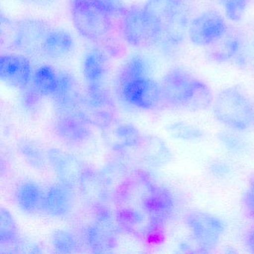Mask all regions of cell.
I'll return each mask as SVG.
<instances>
[{
  "mask_svg": "<svg viewBox=\"0 0 254 254\" xmlns=\"http://www.w3.org/2000/svg\"><path fill=\"white\" fill-rule=\"evenodd\" d=\"M50 29L45 22L38 19L19 20L13 28L12 47L24 56L41 53V46Z\"/></svg>",
  "mask_w": 254,
  "mask_h": 254,
  "instance_id": "cell-9",
  "label": "cell"
},
{
  "mask_svg": "<svg viewBox=\"0 0 254 254\" xmlns=\"http://www.w3.org/2000/svg\"><path fill=\"white\" fill-rule=\"evenodd\" d=\"M30 61L24 55L5 53L0 57V78L5 84L24 90L33 76Z\"/></svg>",
  "mask_w": 254,
  "mask_h": 254,
  "instance_id": "cell-10",
  "label": "cell"
},
{
  "mask_svg": "<svg viewBox=\"0 0 254 254\" xmlns=\"http://www.w3.org/2000/svg\"><path fill=\"white\" fill-rule=\"evenodd\" d=\"M75 197L69 186L54 184L44 191L42 211L56 218L66 216L72 212Z\"/></svg>",
  "mask_w": 254,
  "mask_h": 254,
  "instance_id": "cell-11",
  "label": "cell"
},
{
  "mask_svg": "<svg viewBox=\"0 0 254 254\" xmlns=\"http://www.w3.org/2000/svg\"><path fill=\"white\" fill-rule=\"evenodd\" d=\"M19 151L25 160L35 169H43L45 166L47 157L42 150L34 142L22 141L19 144Z\"/></svg>",
  "mask_w": 254,
  "mask_h": 254,
  "instance_id": "cell-23",
  "label": "cell"
},
{
  "mask_svg": "<svg viewBox=\"0 0 254 254\" xmlns=\"http://www.w3.org/2000/svg\"><path fill=\"white\" fill-rule=\"evenodd\" d=\"M0 241L2 245H9L17 243L20 240L18 227L14 218L7 209H2L1 214Z\"/></svg>",
  "mask_w": 254,
  "mask_h": 254,
  "instance_id": "cell-22",
  "label": "cell"
},
{
  "mask_svg": "<svg viewBox=\"0 0 254 254\" xmlns=\"http://www.w3.org/2000/svg\"><path fill=\"white\" fill-rule=\"evenodd\" d=\"M93 2L99 9L112 17L122 15L126 9L123 6V0H93Z\"/></svg>",
  "mask_w": 254,
  "mask_h": 254,
  "instance_id": "cell-29",
  "label": "cell"
},
{
  "mask_svg": "<svg viewBox=\"0 0 254 254\" xmlns=\"http://www.w3.org/2000/svg\"><path fill=\"white\" fill-rule=\"evenodd\" d=\"M143 7L161 29L159 47L166 54L176 51L188 32L190 13L187 0H148Z\"/></svg>",
  "mask_w": 254,
  "mask_h": 254,
  "instance_id": "cell-1",
  "label": "cell"
},
{
  "mask_svg": "<svg viewBox=\"0 0 254 254\" xmlns=\"http://www.w3.org/2000/svg\"><path fill=\"white\" fill-rule=\"evenodd\" d=\"M228 31L224 16L215 10H207L190 20L187 37L193 45L208 48Z\"/></svg>",
  "mask_w": 254,
  "mask_h": 254,
  "instance_id": "cell-6",
  "label": "cell"
},
{
  "mask_svg": "<svg viewBox=\"0 0 254 254\" xmlns=\"http://www.w3.org/2000/svg\"><path fill=\"white\" fill-rule=\"evenodd\" d=\"M245 244H246L247 248L251 253L254 254V224L247 230L245 234Z\"/></svg>",
  "mask_w": 254,
  "mask_h": 254,
  "instance_id": "cell-33",
  "label": "cell"
},
{
  "mask_svg": "<svg viewBox=\"0 0 254 254\" xmlns=\"http://www.w3.org/2000/svg\"><path fill=\"white\" fill-rule=\"evenodd\" d=\"M63 114L56 123V129L59 136L72 144L85 140L89 135V130L84 119L69 115V111H64Z\"/></svg>",
  "mask_w": 254,
  "mask_h": 254,
  "instance_id": "cell-18",
  "label": "cell"
},
{
  "mask_svg": "<svg viewBox=\"0 0 254 254\" xmlns=\"http://www.w3.org/2000/svg\"><path fill=\"white\" fill-rule=\"evenodd\" d=\"M214 117L221 124L235 130L254 128V106L237 87L220 91L212 103Z\"/></svg>",
  "mask_w": 254,
  "mask_h": 254,
  "instance_id": "cell-2",
  "label": "cell"
},
{
  "mask_svg": "<svg viewBox=\"0 0 254 254\" xmlns=\"http://www.w3.org/2000/svg\"><path fill=\"white\" fill-rule=\"evenodd\" d=\"M219 139L226 148L229 151L235 152L243 151L245 148V143L243 139L236 133L230 132H223L220 133Z\"/></svg>",
  "mask_w": 254,
  "mask_h": 254,
  "instance_id": "cell-30",
  "label": "cell"
},
{
  "mask_svg": "<svg viewBox=\"0 0 254 254\" xmlns=\"http://www.w3.org/2000/svg\"><path fill=\"white\" fill-rule=\"evenodd\" d=\"M53 248L61 253H73L80 248L78 239L70 232L61 231L53 236Z\"/></svg>",
  "mask_w": 254,
  "mask_h": 254,
  "instance_id": "cell-25",
  "label": "cell"
},
{
  "mask_svg": "<svg viewBox=\"0 0 254 254\" xmlns=\"http://www.w3.org/2000/svg\"></svg>",
  "mask_w": 254,
  "mask_h": 254,
  "instance_id": "cell-36",
  "label": "cell"
},
{
  "mask_svg": "<svg viewBox=\"0 0 254 254\" xmlns=\"http://www.w3.org/2000/svg\"><path fill=\"white\" fill-rule=\"evenodd\" d=\"M22 90L21 105L23 108L27 111L36 110L43 96L32 85Z\"/></svg>",
  "mask_w": 254,
  "mask_h": 254,
  "instance_id": "cell-28",
  "label": "cell"
},
{
  "mask_svg": "<svg viewBox=\"0 0 254 254\" xmlns=\"http://www.w3.org/2000/svg\"><path fill=\"white\" fill-rule=\"evenodd\" d=\"M120 92L127 103L139 109L151 111L161 104L160 83L149 75L121 84Z\"/></svg>",
  "mask_w": 254,
  "mask_h": 254,
  "instance_id": "cell-8",
  "label": "cell"
},
{
  "mask_svg": "<svg viewBox=\"0 0 254 254\" xmlns=\"http://www.w3.org/2000/svg\"><path fill=\"white\" fill-rule=\"evenodd\" d=\"M209 172L217 178H224L230 174V168L221 161H214L209 164Z\"/></svg>",
  "mask_w": 254,
  "mask_h": 254,
  "instance_id": "cell-32",
  "label": "cell"
},
{
  "mask_svg": "<svg viewBox=\"0 0 254 254\" xmlns=\"http://www.w3.org/2000/svg\"><path fill=\"white\" fill-rule=\"evenodd\" d=\"M71 14L77 32L88 41H102L114 30L112 17L93 2H71Z\"/></svg>",
  "mask_w": 254,
  "mask_h": 254,
  "instance_id": "cell-4",
  "label": "cell"
},
{
  "mask_svg": "<svg viewBox=\"0 0 254 254\" xmlns=\"http://www.w3.org/2000/svg\"><path fill=\"white\" fill-rule=\"evenodd\" d=\"M108 71L106 53L99 48H93L86 55L83 62L82 74L87 85L104 84Z\"/></svg>",
  "mask_w": 254,
  "mask_h": 254,
  "instance_id": "cell-15",
  "label": "cell"
},
{
  "mask_svg": "<svg viewBox=\"0 0 254 254\" xmlns=\"http://www.w3.org/2000/svg\"><path fill=\"white\" fill-rule=\"evenodd\" d=\"M59 87L53 99L61 111H72L81 101L78 81L66 71H59Z\"/></svg>",
  "mask_w": 254,
  "mask_h": 254,
  "instance_id": "cell-14",
  "label": "cell"
},
{
  "mask_svg": "<svg viewBox=\"0 0 254 254\" xmlns=\"http://www.w3.org/2000/svg\"><path fill=\"white\" fill-rule=\"evenodd\" d=\"M206 49L208 59L216 64L242 62L244 55L242 38L239 34L230 30L217 42Z\"/></svg>",
  "mask_w": 254,
  "mask_h": 254,
  "instance_id": "cell-12",
  "label": "cell"
},
{
  "mask_svg": "<svg viewBox=\"0 0 254 254\" xmlns=\"http://www.w3.org/2000/svg\"><path fill=\"white\" fill-rule=\"evenodd\" d=\"M198 81L182 68L169 69L160 82L161 104L171 108H186Z\"/></svg>",
  "mask_w": 254,
  "mask_h": 254,
  "instance_id": "cell-5",
  "label": "cell"
},
{
  "mask_svg": "<svg viewBox=\"0 0 254 254\" xmlns=\"http://www.w3.org/2000/svg\"><path fill=\"white\" fill-rule=\"evenodd\" d=\"M213 101V95L209 86L199 79L186 108L191 111H204L212 105Z\"/></svg>",
  "mask_w": 254,
  "mask_h": 254,
  "instance_id": "cell-21",
  "label": "cell"
},
{
  "mask_svg": "<svg viewBox=\"0 0 254 254\" xmlns=\"http://www.w3.org/2000/svg\"><path fill=\"white\" fill-rule=\"evenodd\" d=\"M248 190H251L253 193H254V172L251 175V176L250 177L249 187H248Z\"/></svg>",
  "mask_w": 254,
  "mask_h": 254,
  "instance_id": "cell-34",
  "label": "cell"
},
{
  "mask_svg": "<svg viewBox=\"0 0 254 254\" xmlns=\"http://www.w3.org/2000/svg\"><path fill=\"white\" fill-rule=\"evenodd\" d=\"M185 223L199 248L205 252L218 245L225 231L222 220L203 211H189L185 215Z\"/></svg>",
  "mask_w": 254,
  "mask_h": 254,
  "instance_id": "cell-7",
  "label": "cell"
},
{
  "mask_svg": "<svg viewBox=\"0 0 254 254\" xmlns=\"http://www.w3.org/2000/svg\"><path fill=\"white\" fill-rule=\"evenodd\" d=\"M36 1H38V2H49V1H50V0H36Z\"/></svg>",
  "mask_w": 254,
  "mask_h": 254,
  "instance_id": "cell-35",
  "label": "cell"
},
{
  "mask_svg": "<svg viewBox=\"0 0 254 254\" xmlns=\"http://www.w3.org/2000/svg\"><path fill=\"white\" fill-rule=\"evenodd\" d=\"M148 75L149 66L146 60L141 56H133L122 67L119 73V84L121 85L130 80Z\"/></svg>",
  "mask_w": 254,
  "mask_h": 254,
  "instance_id": "cell-20",
  "label": "cell"
},
{
  "mask_svg": "<svg viewBox=\"0 0 254 254\" xmlns=\"http://www.w3.org/2000/svg\"><path fill=\"white\" fill-rule=\"evenodd\" d=\"M75 49L72 35L62 29H50L41 46V54L51 60H62Z\"/></svg>",
  "mask_w": 254,
  "mask_h": 254,
  "instance_id": "cell-13",
  "label": "cell"
},
{
  "mask_svg": "<svg viewBox=\"0 0 254 254\" xmlns=\"http://www.w3.org/2000/svg\"><path fill=\"white\" fill-rule=\"evenodd\" d=\"M59 72L53 66L43 65L33 72L31 85L42 96L53 97L59 87Z\"/></svg>",
  "mask_w": 254,
  "mask_h": 254,
  "instance_id": "cell-19",
  "label": "cell"
},
{
  "mask_svg": "<svg viewBox=\"0 0 254 254\" xmlns=\"http://www.w3.org/2000/svg\"><path fill=\"white\" fill-rule=\"evenodd\" d=\"M121 16L122 33L128 45L137 49L159 45L161 29L143 6L126 8Z\"/></svg>",
  "mask_w": 254,
  "mask_h": 254,
  "instance_id": "cell-3",
  "label": "cell"
},
{
  "mask_svg": "<svg viewBox=\"0 0 254 254\" xmlns=\"http://www.w3.org/2000/svg\"><path fill=\"white\" fill-rule=\"evenodd\" d=\"M169 130L174 137L185 141L200 140L204 136L201 129L183 122L172 123Z\"/></svg>",
  "mask_w": 254,
  "mask_h": 254,
  "instance_id": "cell-24",
  "label": "cell"
},
{
  "mask_svg": "<svg viewBox=\"0 0 254 254\" xmlns=\"http://www.w3.org/2000/svg\"><path fill=\"white\" fill-rule=\"evenodd\" d=\"M244 213L247 218L254 221V193L248 190L242 198Z\"/></svg>",
  "mask_w": 254,
  "mask_h": 254,
  "instance_id": "cell-31",
  "label": "cell"
},
{
  "mask_svg": "<svg viewBox=\"0 0 254 254\" xmlns=\"http://www.w3.org/2000/svg\"><path fill=\"white\" fill-rule=\"evenodd\" d=\"M87 101L93 108H103L109 103L111 97L104 84H93L87 85Z\"/></svg>",
  "mask_w": 254,
  "mask_h": 254,
  "instance_id": "cell-27",
  "label": "cell"
},
{
  "mask_svg": "<svg viewBox=\"0 0 254 254\" xmlns=\"http://www.w3.org/2000/svg\"><path fill=\"white\" fill-rule=\"evenodd\" d=\"M53 169L57 172L64 184L70 186L81 178V165L76 158L60 150L53 149L47 157Z\"/></svg>",
  "mask_w": 254,
  "mask_h": 254,
  "instance_id": "cell-16",
  "label": "cell"
},
{
  "mask_svg": "<svg viewBox=\"0 0 254 254\" xmlns=\"http://www.w3.org/2000/svg\"><path fill=\"white\" fill-rule=\"evenodd\" d=\"M14 197L16 204L22 212L35 214L42 211L44 191L36 183H22L16 190Z\"/></svg>",
  "mask_w": 254,
  "mask_h": 254,
  "instance_id": "cell-17",
  "label": "cell"
},
{
  "mask_svg": "<svg viewBox=\"0 0 254 254\" xmlns=\"http://www.w3.org/2000/svg\"><path fill=\"white\" fill-rule=\"evenodd\" d=\"M226 17L233 22L242 20L248 7V0H218Z\"/></svg>",
  "mask_w": 254,
  "mask_h": 254,
  "instance_id": "cell-26",
  "label": "cell"
}]
</instances>
